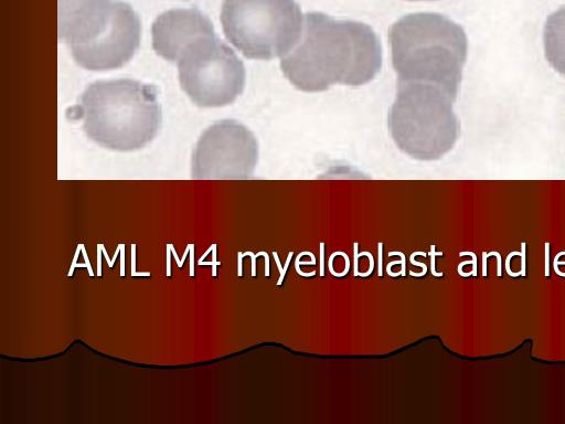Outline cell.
Instances as JSON below:
<instances>
[{
    "instance_id": "obj_1",
    "label": "cell",
    "mask_w": 565,
    "mask_h": 424,
    "mask_svg": "<svg viewBox=\"0 0 565 424\" xmlns=\"http://www.w3.org/2000/svg\"><path fill=\"white\" fill-rule=\"evenodd\" d=\"M298 43L281 57L284 75L297 88L321 92L333 84L359 86L381 68V42L362 22L308 12Z\"/></svg>"
},
{
    "instance_id": "obj_2",
    "label": "cell",
    "mask_w": 565,
    "mask_h": 424,
    "mask_svg": "<svg viewBox=\"0 0 565 424\" xmlns=\"http://www.w3.org/2000/svg\"><path fill=\"white\" fill-rule=\"evenodd\" d=\"M388 42L397 82L433 84L456 99L468 51L459 24L439 13H411L391 25Z\"/></svg>"
},
{
    "instance_id": "obj_3",
    "label": "cell",
    "mask_w": 565,
    "mask_h": 424,
    "mask_svg": "<svg viewBox=\"0 0 565 424\" xmlns=\"http://www.w3.org/2000/svg\"><path fill=\"white\" fill-rule=\"evenodd\" d=\"M154 86L121 78L89 84L71 110L83 119L86 136L102 147L130 151L145 147L158 132L161 109Z\"/></svg>"
},
{
    "instance_id": "obj_4",
    "label": "cell",
    "mask_w": 565,
    "mask_h": 424,
    "mask_svg": "<svg viewBox=\"0 0 565 424\" xmlns=\"http://www.w3.org/2000/svg\"><path fill=\"white\" fill-rule=\"evenodd\" d=\"M451 96L443 88L422 82H397L387 125L397 147L420 160L447 153L459 136V121Z\"/></svg>"
},
{
    "instance_id": "obj_5",
    "label": "cell",
    "mask_w": 565,
    "mask_h": 424,
    "mask_svg": "<svg viewBox=\"0 0 565 424\" xmlns=\"http://www.w3.org/2000/svg\"><path fill=\"white\" fill-rule=\"evenodd\" d=\"M302 12L295 0H224L221 22L226 39L244 56H284L302 34Z\"/></svg>"
},
{
    "instance_id": "obj_6",
    "label": "cell",
    "mask_w": 565,
    "mask_h": 424,
    "mask_svg": "<svg viewBox=\"0 0 565 424\" xmlns=\"http://www.w3.org/2000/svg\"><path fill=\"white\" fill-rule=\"evenodd\" d=\"M182 89L200 107L228 105L243 92L245 68L216 34L191 43L178 60Z\"/></svg>"
},
{
    "instance_id": "obj_7",
    "label": "cell",
    "mask_w": 565,
    "mask_h": 424,
    "mask_svg": "<svg viewBox=\"0 0 565 424\" xmlns=\"http://www.w3.org/2000/svg\"><path fill=\"white\" fill-rule=\"evenodd\" d=\"M258 157V144L243 124L224 119L210 126L193 152V170L200 176H245Z\"/></svg>"
},
{
    "instance_id": "obj_8",
    "label": "cell",
    "mask_w": 565,
    "mask_h": 424,
    "mask_svg": "<svg viewBox=\"0 0 565 424\" xmlns=\"http://www.w3.org/2000/svg\"><path fill=\"white\" fill-rule=\"evenodd\" d=\"M140 43V21L132 8L119 1L109 29L96 41L71 49L74 61L89 71H107L122 66Z\"/></svg>"
},
{
    "instance_id": "obj_9",
    "label": "cell",
    "mask_w": 565,
    "mask_h": 424,
    "mask_svg": "<svg viewBox=\"0 0 565 424\" xmlns=\"http://www.w3.org/2000/svg\"><path fill=\"white\" fill-rule=\"evenodd\" d=\"M119 0H57L58 39L71 49L87 45L111 25Z\"/></svg>"
},
{
    "instance_id": "obj_10",
    "label": "cell",
    "mask_w": 565,
    "mask_h": 424,
    "mask_svg": "<svg viewBox=\"0 0 565 424\" xmlns=\"http://www.w3.org/2000/svg\"><path fill=\"white\" fill-rule=\"evenodd\" d=\"M151 32L153 50L171 62H178L191 43L215 34L210 19L198 9L164 11L152 23Z\"/></svg>"
},
{
    "instance_id": "obj_11",
    "label": "cell",
    "mask_w": 565,
    "mask_h": 424,
    "mask_svg": "<svg viewBox=\"0 0 565 424\" xmlns=\"http://www.w3.org/2000/svg\"><path fill=\"white\" fill-rule=\"evenodd\" d=\"M543 41L547 62L555 71L565 76V6L547 17Z\"/></svg>"
},
{
    "instance_id": "obj_12",
    "label": "cell",
    "mask_w": 565,
    "mask_h": 424,
    "mask_svg": "<svg viewBox=\"0 0 565 424\" xmlns=\"http://www.w3.org/2000/svg\"><path fill=\"white\" fill-rule=\"evenodd\" d=\"M416 255L426 256L427 254L425 252H422V251H416V252L412 253L411 256H409L411 264L416 265V266H420L423 268L422 273H415L413 271H409V274L412 276H415V277H422V276H424L427 273V265L425 263L416 262L415 261V256Z\"/></svg>"
},
{
    "instance_id": "obj_13",
    "label": "cell",
    "mask_w": 565,
    "mask_h": 424,
    "mask_svg": "<svg viewBox=\"0 0 565 424\" xmlns=\"http://www.w3.org/2000/svg\"><path fill=\"white\" fill-rule=\"evenodd\" d=\"M428 255L430 256V271H431V274L434 276H438V277L443 276L441 272H436V269H435V256L436 255L441 256L443 253L441 252H436L435 251V245H431L430 246V252L428 253Z\"/></svg>"
},
{
    "instance_id": "obj_14",
    "label": "cell",
    "mask_w": 565,
    "mask_h": 424,
    "mask_svg": "<svg viewBox=\"0 0 565 424\" xmlns=\"http://www.w3.org/2000/svg\"><path fill=\"white\" fill-rule=\"evenodd\" d=\"M363 255H366L369 257L370 266H369V271L366 273H359V276L366 277V276H369L373 272L375 262H374V258H373V256H372V254L370 252L363 251V252H361L359 254V256H363Z\"/></svg>"
},
{
    "instance_id": "obj_15",
    "label": "cell",
    "mask_w": 565,
    "mask_h": 424,
    "mask_svg": "<svg viewBox=\"0 0 565 424\" xmlns=\"http://www.w3.org/2000/svg\"><path fill=\"white\" fill-rule=\"evenodd\" d=\"M273 255H274V258H275L276 265H277L278 271H279V274H280V276H279V278H278V280H277V283H276V284L279 286V285H281L282 279H284V277H285V274H284V267H281L280 259H279V257H278L277 252H275V251H274V252H273Z\"/></svg>"
},
{
    "instance_id": "obj_16",
    "label": "cell",
    "mask_w": 565,
    "mask_h": 424,
    "mask_svg": "<svg viewBox=\"0 0 565 424\" xmlns=\"http://www.w3.org/2000/svg\"><path fill=\"white\" fill-rule=\"evenodd\" d=\"M393 255H398L401 256V264H402V268L399 271V274L402 276H405V272H406V265H405V255L402 253V252H390L388 253V256H393Z\"/></svg>"
},
{
    "instance_id": "obj_17",
    "label": "cell",
    "mask_w": 565,
    "mask_h": 424,
    "mask_svg": "<svg viewBox=\"0 0 565 424\" xmlns=\"http://www.w3.org/2000/svg\"><path fill=\"white\" fill-rule=\"evenodd\" d=\"M320 276H324V243H320Z\"/></svg>"
},
{
    "instance_id": "obj_18",
    "label": "cell",
    "mask_w": 565,
    "mask_h": 424,
    "mask_svg": "<svg viewBox=\"0 0 565 424\" xmlns=\"http://www.w3.org/2000/svg\"><path fill=\"white\" fill-rule=\"evenodd\" d=\"M383 243H379L377 244V247H379V269H377V275L379 276H382L383 275V272H382V268H383V265H382V262H383Z\"/></svg>"
},
{
    "instance_id": "obj_19",
    "label": "cell",
    "mask_w": 565,
    "mask_h": 424,
    "mask_svg": "<svg viewBox=\"0 0 565 424\" xmlns=\"http://www.w3.org/2000/svg\"><path fill=\"white\" fill-rule=\"evenodd\" d=\"M358 248H359V244L358 242H354V248H353V254H354V276H359V268H358V261H359V254H358Z\"/></svg>"
},
{
    "instance_id": "obj_20",
    "label": "cell",
    "mask_w": 565,
    "mask_h": 424,
    "mask_svg": "<svg viewBox=\"0 0 565 424\" xmlns=\"http://www.w3.org/2000/svg\"><path fill=\"white\" fill-rule=\"evenodd\" d=\"M213 245V250H212V275L215 276L216 275V265H218L220 263L216 261V245L215 244H212Z\"/></svg>"
},
{
    "instance_id": "obj_21",
    "label": "cell",
    "mask_w": 565,
    "mask_h": 424,
    "mask_svg": "<svg viewBox=\"0 0 565 424\" xmlns=\"http://www.w3.org/2000/svg\"><path fill=\"white\" fill-rule=\"evenodd\" d=\"M120 245V276L125 275V245Z\"/></svg>"
},
{
    "instance_id": "obj_22",
    "label": "cell",
    "mask_w": 565,
    "mask_h": 424,
    "mask_svg": "<svg viewBox=\"0 0 565 424\" xmlns=\"http://www.w3.org/2000/svg\"><path fill=\"white\" fill-rule=\"evenodd\" d=\"M190 276H194V245H190Z\"/></svg>"
},
{
    "instance_id": "obj_23",
    "label": "cell",
    "mask_w": 565,
    "mask_h": 424,
    "mask_svg": "<svg viewBox=\"0 0 565 424\" xmlns=\"http://www.w3.org/2000/svg\"><path fill=\"white\" fill-rule=\"evenodd\" d=\"M247 255H249L252 258V276H256V257L257 256L253 252L243 253V256H247Z\"/></svg>"
},
{
    "instance_id": "obj_24",
    "label": "cell",
    "mask_w": 565,
    "mask_h": 424,
    "mask_svg": "<svg viewBox=\"0 0 565 424\" xmlns=\"http://www.w3.org/2000/svg\"><path fill=\"white\" fill-rule=\"evenodd\" d=\"M102 246L100 244L97 245V276L102 275Z\"/></svg>"
},
{
    "instance_id": "obj_25",
    "label": "cell",
    "mask_w": 565,
    "mask_h": 424,
    "mask_svg": "<svg viewBox=\"0 0 565 424\" xmlns=\"http://www.w3.org/2000/svg\"><path fill=\"white\" fill-rule=\"evenodd\" d=\"M263 255L265 257V276H269V256L266 252H258L256 256Z\"/></svg>"
},
{
    "instance_id": "obj_26",
    "label": "cell",
    "mask_w": 565,
    "mask_h": 424,
    "mask_svg": "<svg viewBox=\"0 0 565 424\" xmlns=\"http://www.w3.org/2000/svg\"><path fill=\"white\" fill-rule=\"evenodd\" d=\"M136 272V245H131V274Z\"/></svg>"
},
{
    "instance_id": "obj_27",
    "label": "cell",
    "mask_w": 565,
    "mask_h": 424,
    "mask_svg": "<svg viewBox=\"0 0 565 424\" xmlns=\"http://www.w3.org/2000/svg\"><path fill=\"white\" fill-rule=\"evenodd\" d=\"M82 253H83L85 263L87 264L88 274H89V276H93L94 273H93L92 266H90L89 261H88V256L86 254V251H85V247H84L83 244H82Z\"/></svg>"
},
{
    "instance_id": "obj_28",
    "label": "cell",
    "mask_w": 565,
    "mask_h": 424,
    "mask_svg": "<svg viewBox=\"0 0 565 424\" xmlns=\"http://www.w3.org/2000/svg\"><path fill=\"white\" fill-rule=\"evenodd\" d=\"M171 248L169 246V244L167 245V275L170 276V267H171V262H170V257H171Z\"/></svg>"
},
{
    "instance_id": "obj_29",
    "label": "cell",
    "mask_w": 565,
    "mask_h": 424,
    "mask_svg": "<svg viewBox=\"0 0 565 424\" xmlns=\"http://www.w3.org/2000/svg\"><path fill=\"white\" fill-rule=\"evenodd\" d=\"M237 255H238V256H237V275H238V276H242V275H243V274H242V258H243L244 256H243V253H241V252H238V254H237Z\"/></svg>"
},
{
    "instance_id": "obj_30",
    "label": "cell",
    "mask_w": 565,
    "mask_h": 424,
    "mask_svg": "<svg viewBox=\"0 0 565 424\" xmlns=\"http://www.w3.org/2000/svg\"><path fill=\"white\" fill-rule=\"evenodd\" d=\"M169 246H170V248H171V253H172V255H173V256H174V258H175L177 265H178L179 267H182L181 259H179V257H178V255H177V252H175V250H174L173 245H172V244H169Z\"/></svg>"
},
{
    "instance_id": "obj_31",
    "label": "cell",
    "mask_w": 565,
    "mask_h": 424,
    "mask_svg": "<svg viewBox=\"0 0 565 424\" xmlns=\"http://www.w3.org/2000/svg\"><path fill=\"white\" fill-rule=\"evenodd\" d=\"M100 246H102V252H103V254H104V256H105V258H106V262H107L108 266H109V267H113L111 259H109L108 254H107V252H106V248L104 247V245H103V244H100Z\"/></svg>"
},
{
    "instance_id": "obj_32",
    "label": "cell",
    "mask_w": 565,
    "mask_h": 424,
    "mask_svg": "<svg viewBox=\"0 0 565 424\" xmlns=\"http://www.w3.org/2000/svg\"><path fill=\"white\" fill-rule=\"evenodd\" d=\"M76 266H78V267H87V264L86 263L85 264L79 263V264L71 265V268H70L68 274H67L68 276L73 275V271H74V268Z\"/></svg>"
},
{
    "instance_id": "obj_33",
    "label": "cell",
    "mask_w": 565,
    "mask_h": 424,
    "mask_svg": "<svg viewBox=\"0 0 565 424\" xmlns=\"http://www.w3.org/2000/svg\"><path fill=\"white\" fill-rule=\"evenodd\" d=\"M190 245H191V244H188V246L185 247V252H184V254H183V256H182V258H181V264H182V265H183V263H184V261H185V258H186V256H188V253H190Z\"/></svg>"
},
{
    "instance_id": "obj_34",
    "label": "cell",
    "mask_w": 565,
    "mask_h": 424,
    "mask_svg": "<svg viewBox=\"0 0 565 424\" xmlns=\"http://www.w3.org/2000/svg\"><path fill=\"white\" fill-rule=\"evenodd\" d=\"M212 250H213V245H211V246H210V248H209L207 251H205V253L201 256V258L199 259V262H202V261H203V258H205Z\"/></svg>"
},
{
    "instance_id": "obj_35",
    "label": "cell",
    "mask_w": 565,
    "mask_h": 424,
    "mask_svg": "<svg viewBox=\"0 0 565 424\" xmlns=\"http://www.w3.org/2000/svg\"><path fill=\"white\" fill-rule=\"evenodd\" d=\"M131 275H132V276H150V273H148V272H143V273H141V272H140V273H137V272H135V273H132Z\"/></svg>"
},
{
    "instance_id": "obj_36",
    "label": "cell",
    "mask_w": 565,
    "mask_h": 424,
    "mask_svg": "<svg viewBox=\"0 0 565 424\" xmlns=\"http://www.w3.org/2000/svg\"><path fill=\"white\" fill-rule=\"evenodd\" d=\"M411 1H419V0H411ZM422 1H428V0H422Z\"/></svg>"
}]
</instances>
